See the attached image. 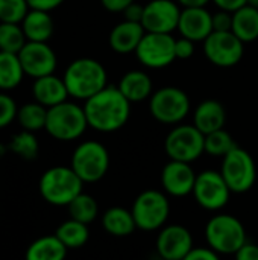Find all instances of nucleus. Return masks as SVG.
<instances>
[{"mask_svg": "<svg viewBox=\"0 0 258 260\" xmlns=\"http://www.w3.org/2000/svg\"><path fill=\"white\" fill-rule=\"evenodd\" d=\"M88 126L99 133H114L123 128L131 116V102L119 87L106 85L84 104Z\"/></svg>", "mask_w": 258, "mask_h": 260, "instance_id": "f257e3e1", "label": "nucleus"}, {"mask_svg": "<svg viewBox=\"0 0 258 260\" xmlns=\"http://www.w3.org/2000/svg\"><path fill=\"white\" fill-rule=\"evenodd\" d=\"M68 96L87 101L106 87V70L93 58H78L71 61L62 76Z\"/></svg>", "mask_w": 258, "mask_h": 260, "instance_id": "f03ea898", "label": "nucleus"}, {"mask_svg": "<svg viewBox=\"0 0 258 260\" xmlns=\"http://www.w3.org/2000/svg\"><path fill=\"white\" fill-rule=\"evenodd\" d=\"M82 187L84 181L71 166H53L41 175L38 183L41 198L56 207H67L82 193Z\"/></svg>", "mask_w": 258, "mask_h": 260, "instance_id": "7ed1b4c3", "label": "nucleus"}, {"mask_svg": "<svg viewBox=\"0 0 258 260\" xmlns=\"http://www.w3.org/2000/svg\"><path fill=\"white\" fill-rule=\"evenodd\" d=\"M88 126L84 107L65 101L52 108H47L46 131L50 137L61 142L79 139Z\"/></svg>", "mask_w": 258, "mask_h": 260, "instance_id": "20e7f679", "label": "nucleus"}, {"mask_svg": "<svg viewBox=\"0 0 258 260\" xmlns=\"http://www.w3.org/2000/svg\"><path fill=\"white\" fill-rule=\"evenodd\" d=\"M205 239L219 254H236L248 241L243 224L233 215H214L205 225Z\"/></svg>", "mask_w": 258, "mask_h": 260, "instance_id": "39448f33", "label": "nucleus"}, {"mask_svg": "<svg viewBox=\"0 0 258 260\" xmlns=\"http://www.w3.org/2000/svg\"><path fill=\"white\" fill-rule=\"evenodd\" d=\"M131 212L137 229L143 232H155L166 225L170 213V203L166 193L148 189L135 198Z\"/></svg>", "mask_w": 258, "mask_h": 260, "instance_id": "423d86ee", "label": "nucleus"}, {"mask_svg": "<svg viewBox=\"0 0 258 260\" xmlns=\"http://www.w3.org/2000/svg\"><path fill=\"white\" fill-rule=\"evenodd\" d=\"M71 169L85 183L100 181L109 169V154L96 140H87L76 146L71 155Z\"/></svg>", "mask_w": 258, "mask_h": 260, "instance_id": "0eeeda50", "label": "nucleus"}, {"mask_svg": "<svg viewBox=\"0 0 258 260\" xmlns=\"http://www.w3.org/2000/svg\"><path fill=\"white\" fill-rule=\"evenodd\" d=\"M220 174L231 193H245L252 189L257 180V168L252 155L240 146H236L222 158Z\"/></svg>", "mask_w": 258, "mask_h": 260, "instance_id": "6e6552de", "label": "nucleus"}, {"mask_svg": "<svg viewBox=\"0 0 258 260\" xmlns=\"http://www.w3.org/2000/svg\"><path fill=\"white\" fill-rule=\"evenodd\" d=\"M149 110L155 120L164 125H179L190 111V99L178 87H163L151 96Z\"/></svg>", "mask_w": 258, "mask_h": 260, "instance_id": "1a4fd4ad", "label": "nucleus"}, {"mask_svg": "<svg viewBox=\"0 0 258 260\" xmlns=\"http://www.w3.org/2000/svg\"><path fill=\"white\" fill-rule=\"evenodd\" d=\"M170 160L193 163L205 152V136L195 125H176L164 140Z\"/></svg>", "mask_w": 258, "mask_h": 260, "instance_id": "9d476101", "label": "nucleus"}, {"mask_svg": "<svg viewBox=\"0 0 258 260\" xmlns=\"http://www.w3.org/2000/svg\"><path fill=\"white\" fill-rule=\"evenodd\" d=\"M204 53L217 67H233L239 64L245 53V43L233 34L213 30L204 41Z\"/></svg>", "mask_w": 258, "mask_h": 260, "instance_id": "9b49d317", "label": "nucleus"}, {"mask_svg": "<svg viewBox=\"0 0 258 260\" xmlns=\"http://www.w3.org/2000/svg\"><path fill=\"white\" fill-rule=\"evenodd\" d=\"M175 41L172 34L146 32L141 38L135 55L138 61L149 69H163L170 66L175 59Z\"/></svg>", "mask_w": 258, "mask_h": 260, "instance_id": "f8f14e48", "label": "nucleus"}, {"mask_svg": "<svg viewBox=\"0 0 258 260\" xmlns=\"http://www.w3.org/2000/svg\"><path fill=\"white\" fill-rule=\"evenodd\" d=\"M193 197L202 209L217 212L228 204L231 190L220 172L204 171L196 177Z\"/></svg>", "mask_w": 258, "mask_h": 260, "instance_id": "ddd939ff", "label": "nucleus"}, {"mask_svg": "<svg viewBox=\"0 0 258 260\" xmlns=\"http://www.w3.org/2000/svg\"><path fill=\"white\" fill-rule=\"evenodd\" d=\"M24 75L29 78H41L55 73L56 70V53L47 43L27 41L18 53Z\"/></svg>", "mask_w": 258, "mask_h": 260, "instance_id": "4468645a", "label": "nucleus"}, {"mask_svg": "<svg viewBox=\"0 0 258 260\" xmlns=\"http://www.w3.org/2000/svg\"><path fill=\"white\" fill-rule=\"evenodd\" d=\"M181 9L173 0H152L144 6L141 24L146 32L172 34L178 29Z\"/></svg>", "mask_w": 258, "mask_h": 260, "instance_id": "2eb2a0df", "label": "nucleus"}, {"mask_svg": "<svg viewBox=\"0 0 258 260\" xmlns=\"http://www.w3.org/2000/svg\"><path fill=\"white\" fill-rule=\"evenodd\" d=\"M157 253L160 259L184 260L195 248L192 233L179 224L164 225L157 238Z\"/></svg>", "mask_w": 258, "mask_h": 260, "instance_id": "dca6fc26", "label": "nucleus"}, {"mask_svg": "<svg viewBox=\"0 0 258 260\" xmlns=\"http://www.w3.org/2000/svg\"><path fill=\"white\" fill-rule=\"evenodd\" d=\"M196 174L190 163L170 160L161 172V184L167 195L170 197H187L193 193L196 183Z\"/></svg>", "mask_w": 258, "mask_h": 260, "instance_id": "f3484780", "label": "nucleus"}, {"mask_svg": "<svg viewBox=\"0 0 258 260\" xmlns=\"http://www.w3.org/2000/svg\"><path fill=\"white\" fill-rule=\"evenodd\" d=\"M178 30L181 37L192 41H205L213 32V14L205 8H184L181 11Z\"/></svg>", "mask_w": 258, "mask_h": 260, "instance_id": "a211bd4d", "label": "nucleus"}, {"mask_svg": "<svg viewBox=\"0 0 258 260\" xmlns=\"http://www.w3.org/2000/svg\"><path fill=\"white\" fill-rule=\"evenodd\" d=\"M33 99L44 105L46 108H52L58 104H62L68 99V91L62 78L55 73L36 78L32 85Z\"/></svg>", "mask_w": 258, "mask_h": 260, "instance_id": "6ab92c4d", "label": "nucleus"}, {"mask_svg": "<svg viewBox=\"0 0 258 260\" xmlns=\"http://www.w3.org/2000/svg\"><path fill=\"white\" fill-rule=\"evenodd\" d=\"M146 30L141 23L123 20L109 32V46L114 52L126 55L135 52Z\"/></svg>", "mask_w": 258, "mask_h": 260, "instance_id": "aec40b11", "label": "nucleus"}, {"mask_svg": "<svg viewBox=\"0 0 258 260\" xmlns=\"http://www.w3.org/2000/svg\"><path fill=\"white\" fill-rule=\"evenodd\" d=\"M227 120V113L224 105L219 101L207 99L201 102L195 111L193 116V125L204 134L214 133L217 129H222Z\"/></svg>", "mask_w": 258, "mask_h": 260, "instance_id": "412c9836", "label": "nucleus"}, {"mask_svg": "<svg viewBox=\"0 0 258 260\" xmlns=\"http://www.w3.org/2000/svg\"><path fill=\"white\" fill-rule=\"evenodd\" d=\"M20 24L23 27L26 40L35 43H47L55 30L50 12L40 9H29V12Z\"/></svg>", "mask_w": 258, "mask_h": 260, "instance_id": "4be33fe9", "label": "nucleus"}, {"mask_svg": "<svg viewBox=\"0 0 258 260\" xmlns=\"http://www.w3.org/2000/svg\"><path fill=\"white\" fill-rule=\"evenodd\" d=\"M117 87L131 104L143 102L152 94V79L141 70H131L125 73Z\"/></svg>", "mask_w": 258, "mask_h": 260, "instance_id": "5701e85b", "label": "nucleus"}, {"mask_svg": "<svg viewBox=\"0 0 258 260\" xmlns=\"http://www.w3.org/2000/svg\"><path fill=\"white\" fill-rule=\"evenodd\" d=\"M67 247L55 236L47 235L35 239L24 253V260H65Z\"/></svg>", "mask_w": 258, "mask_h": 260, "instance_id": "b1692460", "label": "nucleus"}, {"mask_svg": "<svg viewBox=\"0 0 258 260\" xmlns=\"http://www.w3.org/2000/svg\"><path fill=\"white\" fill-rule=\"evenodd\" d=\"M102 227L105 229L106 233L117 238L129 236L137 229L132 212L123 207L108 209L102 216Z\"/></svg>", "mask_w": 258, "mask_h": 260, "instance_id": "393cba45", "label": "nucleus"}, {"mask_svg": "<svg viewBox=\"0 0 258 260\" xmlns=\"http://www.w3.org/2000/svg\"><path fill=\"white\" fill-rule=\"evenodd\" d=\"M233 34L243 43H252L258 38V9L245 5L233 12Z\"/></svg>", "mask_w": 258, "mask_h": 260, "instance_id": "a878e982", "label": "nucleus"}, {"mask_svg": "<svg viewBox=\"0 0 258 260\" xmlns=\"http://www.w3.org/2000/svg\"><path fill=\"white\" fill-rule=\"evenodd\" d=\"M24 76L18 55L0 50V91H11L17 88Z\"/></svg>", "mask_w": 258, "mask_h": 260, "instance_id": "bb28decb", "label": "nucleus"}, {"mask_svg": "<svg viewBox=\"0 0 258 260\" xmlns=\"http://www.w3.org/2000/svg\"><path fill=\"white\" fill-rule=\"evenodd\" d=\"M55 236L67 247V250H76L88 242L90 230L87 224H82L70 218L59 224V227L55 232Z\"/></svg>", "mask_w": 258, "mask_h": 260, "instance_id": "cd10ccee", "label": "nucleus"}, {"mask_svg": "<svg viewBox=\"0 0 258 260\" xmlns=\"http://www.w3.org/2000/svg\"><path fill=\"white\" fill-rule=\"evenodd\" d=\"M18 125L24 131L36 133L40 129L46 128V120H47V108L36 101L33 102H26L23 104L18 111H17V119Z\"/></svg>", "mask_w": 258, "mask_h": 260, "instance_id": "c85d7f7f", "label": "nucleus"}, {"mask_svg": "<svg viewBox=\"0 0 258 260\" xmlns=\"http://www.w3.org/2000/svg\"><path fill=\"white\" fill-rule=\"evenodd\" d=\"M8 149L17 157L26 161H30L38 157L40 143H38V139L35 137V133L21 129L18 134L12 136V139L8 143Z\"/></svg>", "mask_w": 258, "mask_h": 260, "instance_id": "c756f323", "label": "nucleus"}, {"mask_svg": "<svg viewBox=\"0 0 258 260\" xmlns=\"http://www.w3.org/2000/svg\"><path fill=\"white\" fill-rule=\"evenodd\" d=\"M68 215L71 219L75 221H79L82 224H91L97 215H99V206H97V201L91 197V195H87V193H81L78 195L68 206Z\"/></svg>", "mask_w": 258, "mask_h": 260, "instance_id": "7c9ffc66", "label": "nucleus"}, {"mask_svg": "<svg viewBox=\"0 0 258 260\" xmlns=\"http://www.w3.org/2000/svg\"><path fill=\"white\" fill-rule=\"evenodd\" d=\"M27 43L21 24L17 23H0V50L9 53H20Z\"/></svg>", "mask_w": 258, "mask_h": 260, "instance_id": "2f4dec72", "label": "nucleus"}, {"mask_svg": "<svg viewBox=\"0 0 258 260\" xmlns=\"http://www.w3.org/2000/svg\"><path fill=\"white\" fill-rule=\"evenodd\" d=\"M236 142L228 131L217 129L205 136V152L213 157H225L236 148Z\"/></svg>", "mask_w": 258, "mask_h": 260, "instance_id": "473e14b6", "label": "nucleus"}, {"mask_svg": "<svg viewBox=\"0 0 258 260\" xmlns=\"http://www.w3.org/2000/svg\"><path fill=\"white\" fill-rule=\"evenodd\" d=\"M29 9L27 0H0V23L20 24Z\"/></svg>", "mask_w": 258, "mask_h": 260, "instance_id": "72a5a7b5", "label": "nucleus"}, {"mask_svg": "<svg viewBox=\"0 0 258 260\" xmlns=\"http://www.w3.org/2000/svg\"><path fill=\"white\" fill-rule=\"evenodd\" d=\"M17 111L15 101L6 91H0V129L9 126L17 119Z\"/></svg>", "mask_w": 258, "mask_h": 260, "instance_id": "f704fd0d", "label": "nucleus"}, {"mask_svg": "<svg viewBox=\"0 0 258 260\" xmlns=\"http://www.w3.org/2000/svg\"><path fill=\"white\" fill-rule=\"evenodd\" d=\"M231 29H233V14L231 12L219 9V12L213 14V30L228 32Z\"/></svg>", "mask_w": 258, "mask_h": 260, "instance_id": "c9c22d12", "label": "nucleus"}, {"mask_svg": "<svg viewBox=\"0 0 258 260\" xmlns=\"http://www.w3.org/2000/svg\"><path fill=\"white\" fill-rule=\"evenodd\" d=\"M195 53V41L181 37L175 41V55L179 59H189Z\"/></svg>", "mask_w": 258, "mask_h": 260, "instance_id": "e433bc0d", "label": "nucleus"}, {"mask_svg": "<svg viewBox=\"0 0 258 260\" xmlns=\"http://www.w3.org/2000/svg\"><path fill=\"white\" fill-rule=\"evenodd\" d=\"M184 260H220V254L216 253L214 250H211L210 247H198L193 248Z\"/></svg>", "mask_w": 258, "mask_h": 260, "instance_id": "4c0bfd02", "label": "nucleus"}, {"mask_svg": "<svg viewBox=\"0 0 258 260\" xmlns=\"http://www.w3.org/2000/svg\"><path fill=\"white\" fill-rule=\"evenodd\" d=\"M143 12H144V6H141V5H138V3H131L125 11H123V14H125V20H128V21H134V23H141V20H143Z\"/></svg>", "mask_w": 258, "mask_h": 260, "instance_id": "58836bf2", "label": "nucleus"}, {"mask_svg": "<svg viewBox=\"0 0 258 260\" xmlns=\"http://www.w3.org/2000/svg\"><path fill=\"white\" fill-rule=\"evenodd\" d=\"M30 9H40V11H53L58 6L64 3V0H27Z\"/></svg>", "mask_w": 258, "mask_h": 260, "instance_id": "ea45409f", "label": "nucleus"}, {"mask_svg": "<svg viewBox=\"0 0 258 260\" xmlns=\"http://www.w3.org/2000/svg\"><path fill=\"white\" fill-rule=\"evenodd\" d=\"M234 256L236 260H258V245L246 242Z\"/></svg>", "mask_w": 258, "mask_h": 260, "instance_id": "a19ab883", "label": "nucleus"}, {"mask_svg": "<svg viewBox=\"0 0 258 260\" xmlns=\"http://www.w3.org/2000/svg\"><path fill=\"white\" fill-rule=\"evenodd\" d=\"M219 9L222 11H228V12H236L237 9H240L242 6L248 5V0H211Z\"/></svg>", "mask_w": 258, "mask_h": 260, "instance_id": "79ce46f5", "label": "nucleus"}, {"mask_svg": "<svg viewBox=\"0 0 258 260\" xmlns=\"http://www.w3.org/2000/svg\"><path fill=\"white\" fill-rule=\"evenodd\" d=\"M135 0H100L102 6L109 12H123Z\"/></svg>", "mask_w": 258, "mask_h": 260, "instance_id": "37998d69", "label": "nucleus"}, {"mask_svg": "<svg viewBox=\"0 0 258 260\" xmlns=\"http://www.w3.org/2000/svg\"><path fill=\"white\" fill-rule=\"evenodd\" d=\"M208 2L210 0H178V3L184 8H205Z\"/></svg>", "mask_w": 258, "mask_h": 260, "instance_id": "c03bdc74", "label": "nucleus"}, {"mask_svg": "<svg viewBox=\"0 0 258 260\" xmlns=\"http://www.w3.org/2000/svg\"><path fill=\"white\" fill-rule=\"evenodd\" d=\"M248 5L252 6V8H255V9H258V0H248Z\"/></svg>", "mask_w": 258, "mask_h": 260, "instance_id": "a18cd8bd", "label": "nucleus"}, {"mask_svg": "<svg viewBox=\"0 0 258 260\" xmlns=\"http://www.w3.org/2000/svg\"><path fill=\"white\" fill-rule=\"evenodd\" d=\"M161 260H164V259H161Z\"/></svg>", "mask_w": 258, "mask_h": 260, "instance_id": "49530a36", "label": "nucleus"}]
</instances>
